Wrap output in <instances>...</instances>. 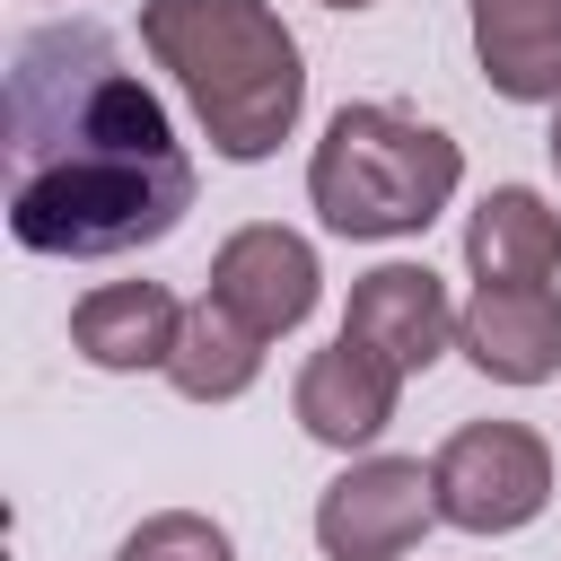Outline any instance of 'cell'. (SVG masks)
Segmentation results:
<instances>
[{
    "mask_svg": "<svg viewBox=\"0 0 561 561\" xmlns=\"http://www.w3.org/2000/svg\"><path fill=\"white\" fill-rule=\"evenodd\" d=\"M263 351H272V342H263V333H254L245 316H228V307H219V298L202 289V298L184 307L175 359H167L158 377H167V386H175L184 403H237V394H245V386L263 377Z\"/></svg>",
    "mask_w": 561,
    "mask_h": 561,
    "instance_id": "obj_13",
    "label": "cell"
},
{
    "mask_svg": "<svg viewBox=\"0 0 561 561\" xmlns=\"http://www.w3.org/2000/svg\"><path fill=\"white\" fill-rule=\"evenodd\" d=\"M0 140H9V237L53 263H114L184 228L193 210V158L149 96L140 70H123L114 35L70 18L35 26L9 53L0 88Z\"/></svg>",
    "mask_w": 561,
    "mask_h": 561,
    "instance_id": "obj_1",
    "label": "cell"
},
{
    "mask_svg": "<svg viewBox=\"0 0 561 561\" xmlns=\"http://www.w3.org/2000/svg\"><path fill=\"white\" fill-rule=\"evenodd\" d=\"M456 351L491 386L561 377V289L552 280H473V298L456 307Z\"/></svg>",
    "mask_w": 561,
    "mask_h": 561,
    "instance_id": "obj_9",
    "label": "cell"
},
{
    "mask_svg": "<svg viewBox=\"0 0 561 561\" xmlns=\"http://www.w3.org/2000/svg\"><path fill=\"white\" fill-rule=\"evenodd\" d=\"M394 403H403V368H386L368 342L333 333L324 351L298 359V386H289V412L316 447L333 456H368L386 430H394Z\"/></svg>",
    "mask_w": 561,
    "mask_h": 561,
    "instance_id": "obj_7",
    "label": "cell"
},
{
    "mask_svg": "<svg viewBox=\"0 0 561 561\" xmlns=\"http://www.w3.org/2000/svg\"><path fill=\"white\" fill-rule=\"evenodd\" d=\"M140 53L184 88L228 167H263L307 114V53L272 0H140Z\"/></svg>",
    "mask_w": 561,
    "mask_h": 561,
    "instance_id": "obj_2",
    "label": "cell"
},
{
    "mask_svg": "<svg viewBox=\"0 0 561 561\" xmlns=\"http://www.w3.org/2000/svg\"><path fill=\"white\" fill-rule=\"evenodd\" d=\"M210 298H219L228 316H245L263 342H280V333H298V324L316 316L324 263H316V245H307L298 228L245 219V228H228L219 254H210Z\"/></svg>",
    "mask_w": 561,
    "mask_h": 561,
    "instance_id": "obj_6",
    "label": "cell"
},
{
    "mask_svg": "<svg viewBox=\"0 0 561 561\" xmlns=\"http://www.w3.org/2000/svg\"><path fill=\"white\" fill-rule=\"evenodd\" d=\"M456 184H465V149L403 105H342L307 149V202L351 245L421 237L456 202Z\"/></svg>",
    "mask_w": 561,
    "mask_h": 561,
    "instance_id": "obj_3",
    "label": "cell"
},
{
    "mask_svg": "<svg viewBox=\"0 0 561 561\" xmlns=\"http://www.w3.org/2000/svg\"><path fill=\"white\" fill-rule=\"evenodd\" d=\"M342 333L368 342L386 368L421 377V368H438V359L456 351V298H447V280H438L430 263H377V272L351 280Z\"/></svg>",
    "mask_w": 561,
    "mask_h": 561,
    "instance_id": "obj_8",
    "label": "cell"
},
{
    "mask_svg": "<svg viewBox=\"0 0 561 561\" xmlns=\"http://www.w3.org/2000/svg\"><path fill=\"white\" fill-rule=\"evenodd\" d=\"M114 561H237V543H228V526L202 517V508H158V517H140V526L123 535Z\"/></svg>",
    "mask_w": 561,
    "mask_h": 561,
    "instance_id": "obj_14",
    "label": "cell"
},
{
    "mask_svg": "<svg viewBox=\"0 0 561 561\" xmlns=\"http://www.w3.org/2000/svg\"><path fill=\"white\" fill-rule=\"evenodd\" d=\"M324 9H377V0H324Z\"/></svg>",
    "mask_w": 561,
    "mask_h": 561,
    "instance_id": "obj_16",
    "label": "cell"
},
{
    "mask_svg": "<svg viewBox=\"0 0 561 561\" xmlns=\"http://www.w3.org/2000/svg\"><path fill=\"white\" fill-rule=\"evenodd\" d=\"M473 61L508 105H561V0H473Z\"/></svg>",
    "mask_w": 561,
    "mask_h": 561,
    "instance_id": "obj_11",
    "label": "cell"
},
{
    "mask_svg": "<svg viewBox=\"0 0 561 561\" xmlns=\"http://www.w3.org/2000/svg\"><path fill=\"white\" fill-rule=\"evenodd\" d=\"M438 526V482L421 456H351L316 491V552L324 561H403Z\"/></svg>",
    "mask_w": 561,
    "mask_h": 561,
    "instance_id": "obj_5",
    "label": "cell"
},
{
    "mask_svg": "<svg viewBox=\"0 0 561 561\" xmlns=\"http://www.w3.org/2000/svg\"><path fill=\"white\" fill-rule=\"evenodd\" d=\"M175 333H184V298L167 280H96L70 307V351L88 368H105V377L167 368L175 359Z\"/></svg>",
    "mask_w": 561,
    "mask_h": 561,
    "instance_id": "obj_10",
    "label": "cell"
},
{
    "mask_svg": "<svg viewBox=\"0 0 561 561\" xmlns=\"http://www.w3.org/2000/svg\"><path fill=\"white\" fill-rule=\"evenodd\" d=\"M465 272L473 280H552L561 272V210L535 184H491L465 210Z\"/></svg>",
    "mask_w": 561,
    "mask_h": 561,
    "instance_id": "obj_12",
    "label": "cell"
},
{
    "mask_svg": "<svg viewBox=\"0 0 561 561\" xmlns=\"http://www.w3.org/2000/svg\"><path fill=\"white\" fill-rule=\"evenodd\" d=\"M552 123H543V149H552V167H561V105H543Z\"/></svg>",
    "mask_w": 561,
    "mask_h": 561,
    "instance_id": "obj_15",
    "label": "cell"
},
{
    "mask_svg": "<svg viewBox=\"0 0 561 561\" xmlns=\"http://www.w3.org/2000/svg\"><path fill=\"white\" fill-rule=\"evenodd\" d=\"M438 526L456 535H526L552 508V447L526 421H465L430 456Z\"/></svg>",
    "mask_w": 561,
    "mask_h": 561,
    "instance_id": "obj_4",
    "label": "cell"
}]
</instances>
